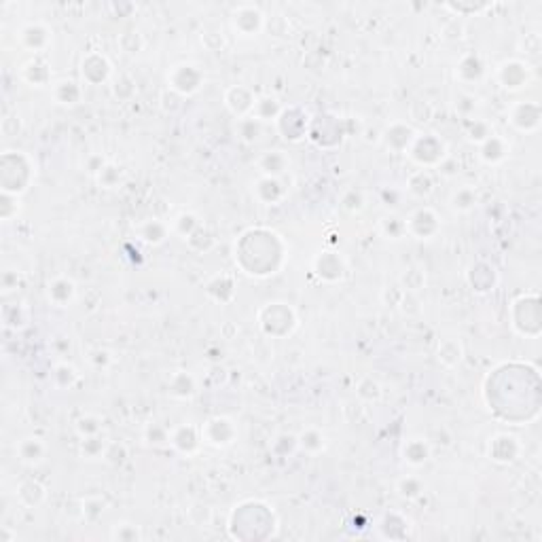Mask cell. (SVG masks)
Listing matches in <instances>:
<instances>
[{
    "label": "cell",
    "instance_id": "44dd1931",
    "mask_svg": "<svg viewBox=\"0 0 542 542\" xmlns=\"http://www.w3.org/2000/svg\"><path fill=\"white\" fill-rule=\"evenodd\" d=\"M21 79L30 87H47L51 83V68L40 57H32L21 66Z\"/></svg>",
    "mask_w": 542,
    "mask_h": 542
},
{
    "label": "cell",
    "instance_id": "f546056e",
    "mask_svg": "<svg viewBox=\"0 0 542 542\" xmlns=\"http://www.w3.org/2000/svg\"><path fill=\"white\" fill-rule=\"evenodd\" d=\"M167 392L174 397V399H191L195 394V382L189 373L184 371H178L170 377V384H167Z\"/></svg>",
    "mask_w": 542,
    "mask_h": 542
},
{
    "label": "cell",
    "instance_id": "5b68a950",
    "mask_svg": "<svg viewBox=\"0 0 542 542\" xmlns=\"http://www.w3.org/2000/svg\"><path fill=\"white\" fill-rule=\"evenodd\" d=\"M231 26H233V30H236L240 36L250 38V36H257V34L263 30L265 17H263V13H261L259 6H255V4H242V6H238V9L233 11V15H231Z\"/></svg>",
    "mask_w": 542,
    "mask_h": 542
},
{
    "label": "cell",
    "instance_id": "4fadbf2b",
    "mask_svg": "<svg viewBox=\"0 0 542 542\" xmlns=\"http://www.w3.org/2000/svg\"><path fill=\"white\" fill-rule=\"evenodd\" d=\"M255 102H257L255 94H253L248 87H244V85H233V87H229V89L225 92V106H227L238 119L253 115Z\"/></svg>",
    "mask_w": 542,
    "mask_h": 542
},
{
    "label": "cell",
    "instance_id": "f5cc1de1",
    "mask_svg": "<svg viewBox=\"0 0 542 542\" xmlns=\"http://www.w3.org/2000/svg\"><path fill=\"white\" fill-rule=\"evenodd\" d=\"M0 219L2 221H11L13 216H17V210H19V199L17 195L13 193H4L2 191V197H0Z\"/></svg>",
    "mask_w": 542,
    "mask_h": 542
},
{
    "label": "cell",
    "instance_id": "8fae6325",
    "mask_svg": "<svg viewBox=\"0 0 542 542\" xmlns=\"http://www.w3.org/2000/svg\"><path fill=\"white\" fill-rule=\"evenodd\" d=\"M487 453L494 462L498 464H511L519 458L521 453V443L517 436L513 434H496L492 441H490V447H487Z\"/></svg>",
    "mask_w": 542,
    "mask_h": 542
},
{
    "label": "cell",
    "instance_id": "816d5d0a",
    "mask_svg": "<svg viewBox=\"0 0 542 542\" xmlns=\"http://www.w3.org/2000/svg\"><path fill=\"white\" fill-rule=\"evenodd\" d=\"M117 43H119V47H121L126 53H138V51L144 47V40H142L140 32H134V30L123 32V34L117 38Z\"/></svg>",
    "mask_w": 542,
    "mask_h": 542
},
{
    "label": "cell",
    "instance_id": "7402d4cb",
    "mask_svg": "<svg viewBox=\"0 0 542 542\" xmlns=\"http://www.w3.org/2000/svg\"><path fill=\"white\" fill-rule=\"evenodd\" d=\"M45 496H47L45 485L38 483L36 479H26V481H21V483L17 485V490H15L17 502H19L21 507H26V509H36V507H40L43 500H45Z\"/></svg>",
    "mask_w": 542,
    "mask_h": 542
},
{
    "label": "cell",
    "instance_id": "5bb4252c",
    "mask_svg": "<svg viewBox=\"0 0 542 542\" xmlns=\"http://www.w3.org/2000/svg\"><path fill=\"white\" fill-rule=\"evenodd\" d=\"M170 445L184 455H193L201 445V432H197V428L191 424H182L170 432Z\"/></svg>",
    "mask_w": 542,
    "mask_h": 542
},
{
    "label": "cell",
    "instance_id": "b9f144b4",
    "mask_svg": "<svg viewBox=\"0 0 542 542\" xmlns=\"http://www.w3.org/2000/svg\"><path fill=\"white\" fill-rule=\"evenodd\" d=\"M490 136H492V128H490L487 121H483V119H466V138H468L470 142L481 144V142H485Z\"/></svg>",
    "mask_w": 542,
    "mask_h": 542
},
{
    "label": "cell",
    "instance_id": "7dc6e473",
    "mask_svg": "<svg viewBox=\"0 0 542 542\" xmlns=\"http://www.w3.org/2000/svg\"><path fill=\"white\" fill-rule=\"evenodd\" d=\"M144 438H146L150 445H165V443H170V430H167L165 426H161V424L150 421V424H146V428H144Z\"/></svg>",
    "mask_w": 542,
    "mask_h": 542
},
{
    "label": "cell",
    "instance_id": "f1b7e54d",
    "mask_svg": "<svg viewBox=\"0 0 542 542\" xmlns=\"http://www.w3.org/2000/svg\"><path fill=\"white\" fill-rule=\"evenodd\" d=\"M432 189H434V180H432V176H430L428 170H415V172L409 176V180H406V191H409L413 197H417V199L428 197V195L432 193Z\"/></svg>",
    "mask_w": 542,
    "mask_h": 542
},
{
    "label": "cell",
    "instance_id": "f6af8a7d",
    "mask_svg": "<svg viewBox=\"0 0 542 542\" xmlns=\"http://www.w3.org/2000/svg\"><path fill=\"white\" fill-rule=\"evenodd\" d=\"M104 509H106V500H104V498H98V496H92V498H85V500H83L81 513H83V517H85L87 521H96L98 517H102Z\"/></svg>",
    "mask_w": 542,
    "mask_h": 542
},
{
    "label": "cell",
    "instance_id": "d590c367",
    "mask_svg": "<svg viewBox=\"0 0 542 542\" xmlns=\"http://www.w3.org/2000/svg\"><path fill=\"white\" fill-rule=\"evenodd\" d=\"M106 447H109V443H106L104 438H100V434H96V436H85V438H81L79 451H81V455L87 458V460H98V458H104Z\"/></svg>",
    "mask_w": 542,
    "mask_h": 542
},
{
    "label": "cell",
    "instance_id": "d6a6232c",
    "mask_svg": "<svg viewBox=\"0 0 542 542\" xmlns=\"http://www.w3.org/2000/svg\"><path fill=\"white\" fill-rule=\"evenodd\" d=\"M236 134H238V138H240L244 144H253V142H257L259 136H261V121L255 119L253 115L242 117V119H238Z\"/></svg>",
    "mask_w": 542,
    "mask_h": 542
},
{
    "label": "cell",
    "instance_id": "d4e9b609",
    "mask_svg": "<svg viewBox=\"0 0 542 542\" xmlns=\"http://www.w3.org/2000/svg\"><path fill=\"white\" fill-rule=\"evenodd\" d=\"M83 89L74 79H62L53 85V98L62 106H74L81 102Z\"/></svg>",
    "mask_w": 542,
    "mask_h": 542
},
{
    "label": "cell",
    "instance_id": "f35d334b",
    "mask_svg": "<svg viewBox=\"0 0 542 542\" xmlns=\"http://www.w3.org/2000/svg\"><path fill=\"white\" fill-rule=\"evenodd\" d=\"M397 492L405 500H415L424 494V483H421V479H417L413 475H406L397 483Z\"/></svg>",
    "mask_w": 542,
    "mask_h": 542
},
{
    "label": "cell",
    "instance_id": "1f68e13d",
    "mask_svg": "<svg viewBox=\"0 0 542 542\" xmlns=\"http://www.w3.org/2000/svg\"><path fill=\"white\" fill-rule=\"evenodd\" d=\"M462 354H464V350H462V345H460L455 339H445V341L438 345V350H436L438 363H441L443 367H449V369L462 363Z\"/></svg>",
    "mask_w": 542,
    "mask_h": 542
},
{
    "label": "cell",
    "instance_id": "836d02e7",
    "mask_svg": "<svg viewBox=\"0 0 542 542\" xmlns=\"http://www.w3.org/2000/svg\"><path fill=\"white\" fill-rule=\"evenodd\" d=\"M53 382L60 390H70L77 382H79V373L72 365L68 363H60L53 369Z\"/></svg>",
    "mask_w": 542,
    "mask_h": 542
},
{
    "label": "cell",
    "instance_id": "bcb514c9",
    "mask_svg": "<svg viewBox=\"0 0 542 542\" xmlns=\"http://www.w3.org/2000/svg\"><path fill=\"white\" fill-rule=\"evenodd\" d=\"M341 208L348 210L350 214H356L365 208V195L358 189H348L341 195Z\"/></svg>",
    "mask_w": 542,
    "mask_h": 542
},
{
    "label": "cell",
    "instance_id": "681fc988",
    "mask_svg": "<svg viewBox=\"0 0 542 542\" xmlns=\"http://www.w3.org/2000/svg\"><path fill=\"white\" fill-rule=\"evenodd\" d=\"M424 284H426V275H424V271L419 270H406V273H403V277H401V288L405 290V292H417L419 288H424Z\"/></svg>",
    "mask_w": 542,
    "mask_h": 542
},
{
    "label": "cell",
    "instance_id": "7c38bea8",
    "mask_svg": "<svg viewBox=\"0 0 542 542\" xmlns=\"http://www.w3.org/2000/svg\"><path fill=\"white\" fill-rule=\"evenodd\" d=\"M81 74L89 85H100L111 77V62L106 55L94 51L87 53L81 62Z\"/></svg>",
    "mask_w": 542,
    "mask_h": 542
},
{
    "label": "cell",
    "instance_id": "3957f363",
    "mask_svg": "<svg viewBox=\"0 0 542 542\" xmlns=\"http://www.w3.org/2000/svg\"><path fill=\"white\" fill-rule=\"evenodd\" d=\"M201 441L212 445V447H229L236 436H238V430H236V424L229 419V417H210L204 426H201Z\"/></svg>",
    "mask_w": 542,
    "mask_h": 542
},
{
    "label": "cell",
    "instance_id": "ba28073f",
    "mask_svg": "<svg viewBox=\"0 0 542 542\" xmlns=\"http://www.w3.org/2000/svg\"><path fill=\"white\" fill-rule=\"evenodd\" d=\"M277 126V132L282 134L284 140H290V142H297L301 138L307 136V117L299 111V109H284L282 115L277 117L275 121Z\"/></svg>",
    "mask_w": 542,
    "mask_h": 542
},
{
    "label": "cell",
    "instance_id": "8d00e7d4",
    "mask_svg": "<svg viewBox=\"0 0 542 542\" xmlns=\"http://www.w3.org/2000/svg\"><path fill=\"white\" fill-rule=\"evenodd\" d=\"M380 233L386 240H401L403 236H406L405 221L399 219V216H384L380 221Z\"/></svg>",
    "mask_w": 542,
    "mask_h": 542
},
{
    "label": "cell",
    "instance_id": "7a4b0ae2",
    "mask_svg": "<svg viewBox=\"0 0 542 542\" xmlns=\"http://www.w3.org/2000/svg\"><path fill=\"white\" fill-rule=\"evenodd\" d=\"M204 85V72L193 64H178L167 72V87L178 96H193Z\"/></svg>",
    "mask_w": 542,
    "mask_h": 542
},
{
    "label": "cell",
    "instance_id": "6da1fadb",
    "mask_svg": "<svg viewBox=\"0 0 542 542\" xmlns=\"http://www.w3.org/2000/svg\"><path fill=\"white\" fill-rule=\"evenodd\" d=\"M409 157L421 167H438L447 159V146L445 142L434 134H417L409 146Z\"/></svg>",
    "mask_w": 542,
    "mask_h": 542
},
{
    "label": "cell",
    "instance_id": "ac0fdd59",
    "mask_svg": "<svg viewBox=\"0 0 542 542\" xmlns=\"http://www.w3.org/2000/svg\"><path fill=\"white\" fill-rule=\"evenodd\" d=\"M77 297V286L70 277L66 275H57L47 284V299L49 303H53L55 307H66L74 301Z\"/></svg>",
    "mask_w": 542,
    "mask_h": 542
},
{
    "label": "cell",
    "instance_id": "2e32d148",
    "mask_svg": "<svg viewBox=\"0 0 542 542\" xmlns=\"http://www.w3.org/2000/svg\"><path fill=\"white\" fill-rule=\"evenodd\" d=\"M314 271L324 280V282H339L345 273L343 259L337 253L324 250L320 255H316L314 259Z\"/></svg>",
    "mask_w": 542,
    "mask_h": 542
},
{
    "label": "cell",
    "instance_id": "8992f818",
    "mask_svg": "<svg viewBox=\"0 0 542 542\" xmlns=\"http://www.w3.org/2000/svg\"><path fill=\"white\" fill-rule=\"evenodd\" d=\"M500 87L509 89V92H517L521 87H526L532 79V70L526 62L521 60H507L500 64L498 74H496Z\"/></svg>",
    "mask_w": 542,
    "mask_h": 542
},
{
    "label": "cell",
    "instance_id": "db71d44e",
    "mask_svg": "<svg viewBox=\"0 0 542 542\" xmlns=\"http://www.w3.org/2000/svg\"><path fill=\"white\" fill-rule=\"evenodd\" d=\"M104 165H106V159H104L102 155H92V157L87 159V172L94 174V176H98L100 170H102Z\"/></svg>",
    "mask_w": 542,
    "mask_h": 542
},
{
    "label": "cell",
    "instance_id": "ffe728a7",
    "mask_svg": "<svg viewBox=\"0 0 542 542\" xmlns=\"http://www.w3.org/2000/svg\"><path fill=\"white\" fill-rule=\"evenodd\" d=\"M509 142L502 136L492 134L485 142L479 144V157L487 165H498L509 157Z\"/></svg>",
    "mask_w": 542,
    "mask_h": 542
},
{
    "label": "cell",
    "instance_id": "cb8c5ba5",
    "mask_svg": "<svg viewBox=\"0 0 542 542\" xmlns=\"http://www.w3.org/2000/svg\"><path fill=\"white\" fill-rule=\"evenodd\" d=\"M136 231H138V238H140L144 244H148V246H159V244H163V242L167 240V233L172 231V227L165 225V223L159 221V219H148V221L140 223Z\"/></svg>",
    "mask_w": 542,
    "mask_h": 542
},
{
    "label": "cell",
    "instance_id": "c3c4849f",
    "mask_svg": "<svg viewBox=\"0 0 542 542\" xmlns=\"http://www.w3.org/2000/svg\"><path fill=\"white\" fill-rule=\"evenodd\" d=\"M111 466H123L128 462V447L123 443H109L106 451H104V458Z\"/></svg>",
    "mask_w": 542,
    "mask_h": 542
},
{
    "label": "cell",
    "instance_id": "7bdbcfd3",
    "mask_svg": "<svg viewBox=\"0 0 542 542\" xmlns=\"http://www.w3.org/2000/svg\"><path fill=\"white\" fill-rule=\"evenodd\" d=\"M96 180H98V184L104 187V189H115V187H119V182H121V167H117V165H113V163H106V165L100 170V174L96 176Z\"/></svg>",
    "mask_w": 542,
    "mask_h": 542
},
{
    "label": "cell",
    "instance_id": "ee69618b",
    "mask_svg": "<svg viewBox=\"0 0 542 542\" xmlns=\"http://www.w3.org/2000/svg\"><path fill=\"white\" fill-rule=\"evenodd\" d=\"M111 538L119 542H136L142 541V532L134 524H117L111 532Z\"/></svg>",
    "mask_w": 542,
    "mask_h": 542
},
{
    "label": "cell",
    "instance_id": "603a6c76",
    "mask_svg": "<svg viewBox=\"0 0 542 542\" xmlns=\"http://www.w3.org/2000/svg\"><path fill=\"white\" fill-rule=\"evenodd\" d=\"M257 167H259L261 176L280 178V176L288 170V157H286V153L280 150V148L265 150V153L257 159Z\"/></svg>",
    "mask_w": 542,
    "mask_h": 542
},
{
    "label": "cell",
    "instance_id": "4316f807",
    "mask_svg": "<svg viewBox=\"0 0 542 542\" xmlns=\"http://www.w3.org/2000/svg\"><path fill=\"white\" fill-rule=\"evenodd\" d=\"M477 201H479L477 189H475V187H470V184H462V187H458V189L451 193V197H449L451 208H453L455 212H460V214L470 212V210L477 206Z\"/></svg>",
    "mask_w": 542,
    "mask_h": 542
},
{
    "label": "cell",
    "instance_id": "60d3db41",
    "mask_svg": "<svg viewBox=\"0 0 542 542\" xmlns=\"http://www.w3.org/2000/svg\"><path fill=\"white\" fill-rule=\"evenodd\" d=\"M197 227H201L199 219L195 214H191V212H182V214L176 216V221L172 225V231H176L178 236H182V240H187Z\"/></svg>",
    "mask_w": 542,
    "mask_h": 542
},
{
    "label": "cell",
    "instance_id": "277c9868",
    "mask_svg": "<svg viewBox=\"0 0 542 542\" xmlns=\"http://www.w3.org/2000/svg\"><path fill=\"white\" fill-rule=\"evenodd\" d=\"M405 229L415 240H432L441 229V221L432 208H417L405 221Z\"/></svg>",
    "mask_w": 542,
    "mask_h": 542
},
{
    "label": "cell",
    "instance_id": "74e56055",
    "mask_svg": "<svg viewBox=\"0 0 542 542\" xmlns=\"http://www.w3.org/2000/svg\"><path fill=\"white\" fill-rule=\"evenodd\" d=\"M2 320H4V326L6 328H21L26 322H28V314L23 309V305L19 303H11V305H4V311H2Z\"/></svg>",
    "mask_w": 542,
    "mask_h": 542
},
{
    "label": "cell",
    "instance_id": "e0dca14e",
    "mask_svg": "<svg viewBox=\"0 0 542 542\" xmlns=\"http://www.w3.org/2000/svg\"><path fill=\"white\" fill-rule=\"evenodd\" d=\"M17 460L26 466H38L47 455V445L38 436H26L15 445Z\"/></svg>",
    "mask_w": 542,
    "mask_h": 542
},
{
    "label": "cell",
    "instance_id": "484cf974",
    "mask_svg": "<svg viewBox=\"0 0 542 542\" xmlns=\"http://www.w3.org/2000/svg\"><path fill=\"white\" fill-rule=\"evenodd\" d=\"M403 460L409 466H424L430 460V443L426 438H409L403 447Z\"/></svg>",
    "mask_w": 542,
    "mask_h": 542
},
{
    "label": "cell",
    "instance_id": "52a82bcc",
    "mask_svg": "<svg viewBox=\"0 0 542 542\" xmlns=\"http://www.w3.org/2000/svg\"><path fill=\"white\" fill-rule=\"evenodd\" d=\"M509 121L517 132L532 134L541 128V106L536 102H517L511 106Z\"/></svg>",
    "mask_w": 542,
    "mask_h": 542
},
{
    "label": "cell",
    "instance_id": "ab89813d",
    "mask_svg": "<svg viewBox=\"0 0 542 542\" xmlns=\"http://www.w3.org/2000/svg\"><path fill=\"white\" fill-rule=\"evenodd\" d=\"M356 394L360 401L365 403H377L382 399V386L373 380V377H365L358 382L356 386Z\"/></svg>",
    "mask_w": 542,
    "mask_h": 542
},
{
    "label": "cell",
    "instance_id": "4dcf8cb0",
    "mask_svg": "<svg viewBox=\"0 0 542 542\" xmlns=\"http://www.w3.org/2000/svg\"><path fill=\"white\" fill-rule=\"evenodd\" d=\"M282 111H284V106L275 100V98H259L257 102H255V109H253V117L255 119H259L261 123H265V121H277V117L282 115Z\"/></svg>",
    "mask_w": 542,
    "mask_h": 542
},
{
    "label": "cell",
    "instance_id": "11a10c76",
    "mask_svg": "<svg viewBox=\"0 0 542 542\" xmlns=\"http://www.w3.org/2000/svg\"><path fill=\"white\" fill-rule=\"evenodd\" d=\"M89 360L100 369V367H109V363H111L113 358H111V354H109L106 350H96V352L89 356Z\"/></svg>",
    "mask_w": 542,
    "mask_h": 542
},
{
    "label": "cell",
    "instance_id": "83f0119b",
    "mask_svg": "<svg viewBox=\"0 0 542 542\" xmlns=\"http://www.w3.org/2000/svg\"><path fill=\"white\" fill-rule=\"evenodd\" d=\"M297 447L301 451H305L307 455H318L324 451L326 447V438L318 428H305L299 436H297Z\"/></svg>",
    "mask_w": 542,
    "mask_h": 542
},
{
    "label": "cell",
    "instance_id": "d6986e66",
    "mask_svg": "<svg viewBox=\"0 0 542 542\" xmlns=\"http://www.w3.org/2000/svg\"><path fill=\"white\" fill-rule=\"evenodd\" d=\"M455 77L462 83H479L485 77V62L479 53H466L458 66H455Z\"/></svg>",
    "mask_w": 542,
    "mask_h": 542
},
{
    "label": "cell",
    "instance_id": "30bf717a",
    "mask_svg": "<svg viewBox=\"0 0 542 542\" xmlns=\"http://www.w3.org/2000/svg\"><path fill=\"white\" fill-rule=\"evenodd\" d=\"M19 45L30 53H43L51 45V30L40 21H30L19 30Z\"/></svg>",
    "mask_w": 542,
    "mask_h": 542
},
{
    "label": "cell",
    "instance_id": "e575fe53",
    "mask_svg": "<svg viewBox=\"0 0 542 542\" xmlns=\"http://www.w3.org/2000/svg\"><path fill=\"white\" fill-rule=\"evenodd\" d=\"M184 242L189 244V248H193L195 253H201V255L214 248V236H212L204 225L197 227Z\"/></svg>",
    "mask_w": 542,
    "mask_h": 542
},
{
    "label": "cell",
    "instance_id": "9c48e42d",
    "mask_svg": "<svg viewBox=\"0 0 542 542\" xmlns=\"http://www.w3.org/2000/svg\"><path fill=\"white\" fill-rule=\"evenodd\" d=\"M253 195L263 204V206H277L284 201L288 195V187L273 176H259L253 182Z\"/></svg>",
    "mask_w": 542,
    "mask_h": 542
},
{
    "label": "cell",
    "instance_id": "f907efd6",
    "mask_svg": "<svg viewBox=\"0 0 542 542\" xmlns=\"http://www.w3.org/2000/svg\"><path fill=\"white\" fill-rule=\"evenodd\" d=\"M100 430H102V421L94 415H85L77 421V432H79L81 438L96 436V434H100Z\"/></svg>",
    "mask_w": 542,
    "mask_h": 542
},
{
    "label": "cell",
    "instance_id": "9a60e30c",
    "mask_svg": "<svg viewBox=\"0 0 542 542\" xmlns=\"http://www.w3.org/2000/svg\"><path fill=\"white\" fill-rule=\"evenodd\" d=\"M415 136L417 134H415L413 128H409L406 123L397 121V123H392L390 128H386L382 132V142L386 144V148L390 153H406L411 142L415 140Z\"/></svg>",
    "mask_w": 542,
    "mask_h": 542
}]
</instances>
